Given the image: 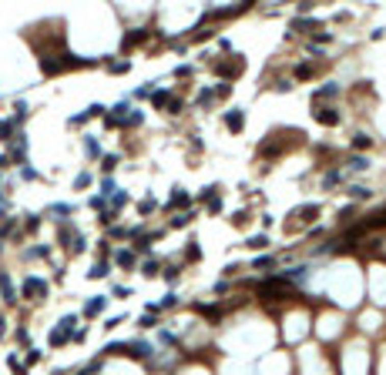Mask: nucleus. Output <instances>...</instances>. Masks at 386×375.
<instances>
[{
  "mask_svg": "<svg viewBox=\"0 0 386 375\" xmlns=\"http://www.w3.org/2000/svg\"><path fill=\"white\" fill-rule=\"evenodd\" d=\"M40 292H44L40 281H27V295H40Z\"/></svg>",
  "mask_w": 386,
  "mask_h": 375,
  "instance_id": "obj_1",
  "label": "nucleus"
}]
</instances>
